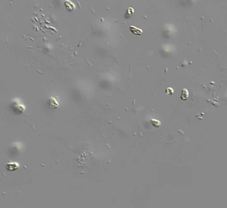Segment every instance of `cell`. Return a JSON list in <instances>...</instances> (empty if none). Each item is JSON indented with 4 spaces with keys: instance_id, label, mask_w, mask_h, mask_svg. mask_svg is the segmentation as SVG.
<instances>
[{
    "instance_id": "5",
    "label": "cell",
    "mask_w": 227,
    "mask_h": 208,
    "mask_svg": "<svg viewBox=\"0 0 227 208\" xmlns=\"http://www.w3.org/2000/svg\"><path fill=\"white\" fill-rule=\"evenodd\" d=\"M188 97H189L188 90H187L186 88L183 89V90H182V92H181V99L184 101V100H187Z\"/></svg>"
},
{
    "instance_id": "7",
    "label": "cell",
    "mask_w": 227,
    "mask_h": 208,
    "mask_svg": "<svg viewBox=\"0 0 227 208\" xmlns=\"http://www.w3.org/2000/svg\"><path fill=\"white\" fill-rule=\"evenodd\" d=\"M165 92L166 94H167L168 95H171V94H173V90L171 88H167L166 89Z\"/></svg>"
},
{
    "instance_id": "1",
    "label": "cell",
    "mask_w": 227,
    "mask_h": 208,
    "mask_svg": "<svg viewBox=\"0 0 227 208\" xmlns=\"http://www.w3.org/2000/svg\"><path fill=\"white\" fill-rule=\"evenodd\" d=\"M19 167V165L18 163L12 162V163H7L5 168L7 171L13 172V171H15L16 170L18 169Z\"/></svg>"
},
{
    "instance_id": "2",
    "label": "cell",
    "mask_w": 227,
    "mask_h": 208,
    "mask_svg": "<svg viewBox=\"0 0 227 208\" xmlns=\"http://www.w3.org/2000/svg\"><path fill=\"white\" fill-rule=\"evenodd\" d=\"M48 104H49V106H50L51 107H52V108H58L59 106V103L55 100V98H54L53 97H51L49 98V100H48Z\"/></svg>"
},
{
    "instance_id": "3",
    "label": "cell",
    "mask_w": 227,
    "mask_h": 208,
    "mask_svg": "<svg viewBox=\"0 0 227 208\" xmlns=\"http://www.w3.org/2000/svg\"><path fill=\"white\" fill-rule=\"evenodd\" d=\"M64 5H65L66 8H67L68 11L69 12L73 11V10H74V9H75V5H74L70 1H69V0H67V1H66V2H64Z\"/></svg>"
},
{
    "instance_id": "6",
    "label": "cell",
    "mask_w": 227,
    "mask_h": 208,
    "mask_svg": "<svg viewBox=\"0 0 227 208\" xmlns=\"http://www.w3.org/2000/svg\"><path fill=\"white\" fill-rule=\"evenodd\" d=\"M150 122H151V124L152 125V126H153L154 127H156V128L160 127V125H161V122H160L159 121H158V120L155 119H151L150 120Z\"/></svg>"
},
{
    "instance_id": "4",
    "label": "cell",
    "mask_w": 227,
    "mask_h": 208,
    "mask_svg": "<svg viewBox=\"0 0 227 208\" xmlns=\"http://www.w3.org/2000/svg\"><path fill=\"white\" fill-rule=\"evenodd\" d=\"M130 31L133 33L134 34H136V35H141V34L143 33V31L140 29H138L137 27H134V26H130Z\"/></svg>"
},
{
    "instance_id": "8",
    "label": "cell",
    "mask_w": 227,
    "mask_h": 208,
    "mask_svg": "<svg viewBox=\"0 0 227 208\" xmlns=\"http://www.w3.org/2000/svg\"><path fill=\"white\" fill-rule=\"evenodd\" d=\"M134 12V9L132 8V7H129V8L128 9V13L133 14Z\"/></svg>"
}]
</instances>
